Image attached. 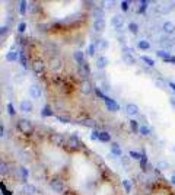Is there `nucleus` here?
Returning <instances> with one entry per match:
<instances>
[{
    "mask_svg": "<svg viewBox=\"0 0 175 195\" xmlns=\"http://www.w3.org/2000/svg\"><path fill=\"white\" fill-rule=\"evenodd\" d=\"M155 83H156V86H159V89H165V85H163L162 80H156Z\"/></svg>",
    "mask_w": 175,
    "mask_h": 195,
    "instance_id": "55",
    "label": "nucleus"
},
{
    "mask_svg": "<svg viewBox=\"0 0 175 195\" xmlns=\"http://www.w3.org/2000/svg\"><path fill=\"white\" fill-rule=\"evenodd\" d=\"M57 119L63 124H70V117H67V115H57Z\"/></svg>",
    "mask_w": 175,
    "mask_h": 195,
    "instance_id": "41",
    "label": "nucleus"
},
{
    "mask_svg": "<svg viewBox=\"0 0 175 195\" xmlns=\"http://www.w3.org/2000/svg\"><path fill=\"white\" fill-rule=\"evenodd\" d=\"M98 140L102 141V143H108V141H111V134L107 133V131H99V134H98Z\"/></svg>",
    "mask_w": 175,
    "mask_h": 195,
    "instance_id": "23",
    "label": "nucleus"
},
{
    "mask_svg": "<svg viewBox=\"0 0 175 195\" xmlns=\"http://www.w3.org/2000/svg\"><path fill=\"white\" fill-rule=\"evenodd\" d=\"M19 108H21L22 112H31L32 111V102L28 99H24L21 102V105H19Z\"/></svg>",
    "mask_w": 175,
    "mask_h": 195,
    "instance_id": "17",
    "label": "nucleus"
},
{
    "mask_svg": "<svg viewBox=\"0 0 175 195\" xmlns=\"http://www.w3.org/2000/svg\"><path fill=\"white\" fill-rule=\"evenodd\" d=\"M26 6H28V3H26L25 0L19 2V13H21V15H25V12H26Z\"/></svg>",
    "mask_w": 175,
    "mask_h": 195,
    "instance_id": "40",
    "label": "nucleus"
},
{
    "mask_svg": "<svg viewBox=\"0 0 175 195\" xmlns=\"http://www.w3.org/2000/svg\"><path fill=\"white\" fill-rule=\"evenodd\" d=\"M171 182H172V184L175 185V175H172V176H171Z\"/></svg>",
    "mask_w": 175,
    "mask_h": 195,
    "instance_id": "59",
    "label": "nucleus"
},
{
    "mask_svg": "<svg viewBox=\"0 0 175 195\" xmlns=\"http://www.w3.org/2000/svg\"><path fill=\"white\" fill-rule=\"evenodd\" d=\"M25 29H26V24H25V22H21V24L18 25V31L19 32H25Z\"/></svg>",
    "mask_w": 175,
    "mask_h": 195,
    "instance_id": "49",
    "label": "nucleus"
},
{
    "mask_svg": "<svg viewBox=\"0 0 175 195\" xmlns=\"http://www.w3.org/2000/svg\"><path fill=\"white\" fill-rule=\"evenodd\" d=\"M37 192H38V189L34 185L26 184V185L22 186V194H24V195H35Z\"/></svg>",
    "mask_w": 175,
    "mask_h": 195,
    "instance_id": "16",
    "label": "nucleus"
},
{
    "mask_svg": "<svg viewBox=\"0 0 175 195\" xmlns=\"http://www.w3.org/2000/svg\"><path fill=\"white\" fill-rule=\"evenodd\" d=\"M128 124H130V128H131L133 131H139V130H140L139 121H136V119H130V121H128Z\"/></svg>",
    "mask_w": 175,
    "mask_h": 195,
    "instance_id": "37",
    "label": "nucleus"
},
{
    "mask_svg": "<svg viewBox=\"0 0 175 195\" xmlns=\"http://www.w3.org/2000/svg\"><path fill=\"white\" fill-rule=\"evenodd\" d=\"M50 188L54 192H57V194H62L63 191H64V185H63V182L60 179H51L50 181Z\"/></svg>",
    "mask_w": 175,
    "mask_h": 195,
    "instance_id": "6",
    "label": "nucleus"
},
{
    "mask_svg": "<svg viewBox=\"0 0 175 195\" xmlns=\"http://www.w3.org/2000/svg\"><path fill=\"white\" fill-rule=\"evenodd\" d=\"M137 47L142 50V51H146V50H149L150 48V42L149 41H146V39H142V41H139L137 42Z\"/></svg>",
    "mask_w": 175,
    "mask_h": 195,
    "instance_id": "29",
    "label": "nucleus"
},
{
    "mask_svg": "<svg viewBox=\"0 0 175 195\" xmlns=\"http://www.w3.org/2000/svg\"><path fill=\"white\" fill-rule=\"evenodd\" d=\"M19 172H21V176H22V181H26V179H28V171H26L25 167H21Z\"/></svg>",
    "mask_w": 175,
    "mask_h": 195,
    "instance_id": "44",
    "label": "nucleus"
},
{
    "mask_svg": "<svg viewBox=\"0 0 175 195\" xmlns=\"http://www.w3.org/2000/svg\"><path fill=\"white\" fill-rule=\"evenodd\" d=\"M19 63H21V64H22L24 67L28 66V60H26V55H25V52H24V51L19 52Z\"/></svg>",
    "mask_w": 175,
    "mask_h": 195,
    "instance_id": "35",
    "label": "nucleus"
},
{
    "mask_svg": "<svg viewBox=\"0 0 175 195\" xmlns=\"http://www.w3.org/2000/svg\"><path fill=\"white\" fill-rule=\"evenodd\" d=\"M169 87H171V89H172V91L175 92V83H174V82H169Z\"/></svg>",
    "mask_w": 175,
    "mask_h": 195,
    "instance_id": "58",
    "label": "nucleus"
},
{
    "mask_svg": "<svg viewBox=\"0 0 175 195\" xmlns=\"http://www.w3.org/2000/svg\"><path fill=\"white\" fill-rule=\"evenodd\" d=\"M29 96L32 98V99H38L39 96H41V87H38L37 85H32L29 86Z\"/></svg>",
    "mask_w": 175,
    "mask_h": 195,
    "instance_id": "11",
    "label": "nucleus"
},
{
    "mask_svg": "<svg viewBox=\"0 0 175 195\" xmlns=\"http://www.w3.org/2000/svg\"><path fill=\"white\" fill-rule=\"evenodd\" d=\"M174 152H175V146H174Z\"/></svg>",
    "mask_w": 175,
    "mask_h": 195,
    "instance_id": "60",
    "label": "nucleus"
},
{
    "mask_svg": "<svg viewBox=\"0 0 175 195\" xmlns=\"http://www.w3.org/2000/svg\"><path fill=\"white\" fill-rule=\"evenodd\" d=\"M139 5H140V9H139V12H140V13H143V12H145V10H146V7H147V5H149V3H147V2H139Z\"/></svg>",
    "mask_w": 175,
    "mask_h": 195,
    "instance_id": "46",
    "label": "nucleus"
},
{
    "mask_svg": "<svg viewBox=\"0 0 175 195\" xmlns=\"http://www.w3.org/2000/svg\"><path fill=\"white\" fill-rule=\"evenodd\" d=\"M41 115H43V117H53L51 108H50L48 105H45V106L43 108V111H41Z\"/></svg>",
    "mask_w": 175,
    "mask_h": 195,
    "instance_id": "36",
    "label": "nucleus"
},
{
    "mask_svg": "<svg viewBox=\"0 0 175 195\" xmlns=\"http://www.w3.org/2000/svg\"><path fill=\"white\" fill-rule=\"evenodd\" d=\"M105 105H107L108 111H113V112H117V111L120 109L118 104H117L114 99H111V98H107V99H105Z\"/></svg>",
    "mask_w": 175,
    "mask_h": 195,
    "instance_id": "12",
    "label": "nucleus"
},
{
    "mask_svg": "<svg viewBox=\"0 0 175 195\" xmlns=\"http://www.w3.org/2000/svg\"><path fill=\"white\" fill-rule=\"evenodd\" d=\"M18 60H19V52L13 51V50H10V51L6 54V61L12 63V61H18Z\"/></svg>",
    "mask_w": 175,
    "mask_h": 195,
    "instance_id": "20",
    "label": "nucleus"
},
{
    "mask_svg": "<svg viewBox=\"0 0 175 195\" xmlns=\"http://www.w3.org/2000/svg\"><path fill=\"white\" fill-rule=\"evenodd\" d=\"M95 45H96V48H98V50H101V51H105V50L108 48V41H107V39H104V38H101V39H98V41L95 42Z\"/></svg>",
    "mask_w": 175,
    "mask_h": 195,
    "instance_id": "24",
    "label": "nucleus"
},
{
    "mask_svg": "<svg viewBox=\"0 0 175 195\" xmlns=\"http://www.w3.org/2000/svg\"><path fill=\"white\" fill-rule=\"evenodd\" d=\"M121 163H123V165H126V166H127L128 163H130V159H128L127 156H121Z\"/></svg>",
    "mask_w": 175,
    "mask_h": 195,
    "instance_id": "52",
    "label": "nucleus"
},
{
    "mask_svg": "<svg viewBox=\"0 0 175 195\" xmlns=\"http://www.w3.org/2000/svg\"><path fill=\"white\" fill-rule=\"evenodd\" d=\"M140 60H142L146 66H149V67H155V60L153 58H150V57H147V55H142L140 57Z\"/></svg>",
    "mask_w": 175,
    "mask_h": 195,
    "instance_id": "30",
    "label": "nucleus"
},
{
    "mask_svg": "<svg viewBox=\"0 0 175 195\" xmlns=\"http://www.w3.org/2000/svg\"><path fill=\"white\" fill-rule=\"evenodd\" d=\"M32 70L35 73H43L44 70H45V63H44L43 60H35V61L32 63Z\"/></svg>",
    "mask_w": 175,
    "mask_h": 195,
    "instance_id": "10",
    "label": "nucleus"
},
{
    "mask_svg": "<svg viewBox=\"0 0 175 195\" xmlns=\"http://www.w3.org/2000/svg\"><path fill=\"white\" fill-rule=\"evenodd\" d=\"M123 188H124V191H126L127 194L131 192V184H130L128 179H123Z\"/></svg>",
    "mask_w": 175,
    "mask_h": 195,
    "instance_id": "39",
    "label": "nucleus"
},
{
    "mask_svg": "<svg viewBox=\"0 0 175 195\" xmlns=\"http://www.w3.org/2000/svg\"><path fill=\"white\" fill-rule=\"evenodd\" d=\"M120 7H121V10H123V12H127L128 7H130V2H127V0L121 2V3H120Z\"/></svg>",
    "mask_w": 175,
    "mask_h": 195,
    "instance_id": "43",
    "label": "nucleus"
},
{
    "mask_svg": "<svg viewBox=\"0 0 175 195\" xmlns=\"http://www.w3.org/2000/svg\"><path fill=\"white\" fill-rule=\"evenodd\" d=\"M156 169L158 171H168L169 169V163L165 162V160H159L156 163Z\"/></svg>",
    "mask_w": 175,
    "mask_h": 195,
    "instance_id": "28",
    "label": "nucleus"
},
{
    "mask_svg": "<svg viewBox=\"0 0 175 195\" xmlns=\"http://www.w3.org/2000/svg\"><path fill=\"white\" fill-rule=\"evenodd\" d=\"M123 52H124V54H131V55H133L134 50H133L131 47H123Z\"/></svg>",
    "mask_w": 175,
    "mask_h": 195,
    "instance_id": "51",
    "label": "nucleus"
},
{
    "mask_svg": "<svg viewBox=\"0 0 175 195\" xmlns=\"http://www.w3.org/2000/svg\"><path fill=\"white\" fill-rule=\"evenodd\" d=\"M18 130L25 135H29L34 131V125L28 119H21V121H18Z\"/></svg>",
    "mask_w": 175,
    "mask_h": 195,
    "instance_id": "1",
    "label": "nucleus"
},
{
    "mask_svg": "<svg viewBox=\"0 0 175 195\" xmlns=\"http://www.w3.org/2000/svg\"><path fill=\"white\" fill-rule=\"evenodd\" d=\"M128 31L133 33V35H137L139 33V25L136 22H130L128 24Z\"/></svg>",
    "mask_w": 175,
    "mask_h": 195,
    "instance_id": "31",
    "label": "nucleus"
},
{
    "mask_svg": "<svg viewBox=\"0 0 175 195\" xmlns=\"http://www.w3.org/2000/svg\"><path fill=\"white\" fill-rule=\"evenodd\" d=\"M126 111H127L128 115H131V117H134V115L139 114V106L134 104H128L127 106H126Z\"/></svg>",
    "mask_w": 175,
    "mask_h": 195,
    "instance_id": "19",
    "label": "nucleus"
},
{
    "mask_svg": "<svg viewBox=\"0 0 175 195\" xmlns=\"http://www.w3.org/2000/svg\"><path fill=\"white\" fill-rule=\"evenodd\" d=\"M158 12H159V13L166 15V13H169L171 12V7L168 5H159L158 6Z\"/></svg>",
    "mask_w": 175,
    "mask_h": 195,
    "instance_id": "32",
    "label": "nucleus"
},
{
    "mask_svg": "<svg viewBox=\"0 0 175 195\" xmlns=\"http://www.w3.org/2000/svg\"><path fill=\"white\" fill-rule=\"evenodd\" d=\"M0 188H2V194H3V195H12V192H10L7 188H5V185H3V184L0 185Z\"/></svg>",
    "mask_w": 175,
    "mask_h": 195,
    "instance_id": "50",
    "label": "nucleus"
},
{
    "mask_svg": "<svg viewBox=\"0 0 175 195\" xmlns=\"http://www.w3.org/2000/svg\"><path fill=\"white\" fill-rule=\"evenodd\" d=\"M159 44L163 45V47H166V48H169L174 45V41L171 38H168V37H161V38H159Z\"/></svg>",
    "mask_w": 175,
    "mask_h": 195,
    "instance_id": "25",
    "label": "nucleus"
},
{
    "mask_svg": "<svg viewBox=\"0 0 175 195\" xmlns=\"http://www.w3.org/2000/svg\"><path fill=\"white\" fill-rule=\"evenodd\" d=\"M123 61L127 64V66H134L136 64V58L131 54H123Z\"/></svg>",
    "mask_w": 175,
    "mask_h": 195,
    "instance_id": "22",
    "label": "nucleus"
},
{
    "mask_svg": "<svg viewBox=\"0 0 175 195\" xmlns=\"http://www.w3.org/2000/svg\"><path fill=\"white\" fill-rule=\"evenodd\" d=\"M162 29H163V32H165L166 35H172V33L175 32V24L171 22V20H166V22H163V25H162Z\"/></svg>",
    "mask_w": 175,
    "mask_h": 195,
    "instance_id": "9",
    "label": "nucleus"
},
{
    "mask_svg": "<svg viewBox=\"0 0 175 195\" xmlns=\"http://www.w3.org/2000/svg\"><path fill=\"white\" fill-rule=\"evenodd\" d=\"M0 172H2V175H5L6 172H7V165H5V162L0 163Z\"/></svg>",
    "mask_w": 175,
    "mask_h": 195,
    "instance_id": "47",
    "label": "nucleus"
},
{
    "mask_svg": "<svg viewBox=\"0 0 175 195\" xmlns=\"http://www.w3.org/2000/svg\"><path fill=\"white\" fill-rule=\"evenodd\" d=\"M98 134H99V131H92L90 138H92V140H98Z\"/></svg>",
    "mask_w": 175,
    "mask_h": 195,
    "instance_id": "56",
    "label": "nucleus"
},
{
    "mask_svg": "<svg viewBox=\"0 0 175 195\" xmlns=\"http://www.w3.org/2000/svg\"><path fill=\"white\" fill-rule=\"evenodd\" d=\"M95 93H96V95L99 96L101 99H104V100H105V99H107V98H108V96H107V95H104V92L101 91L99 87H95Z\"/></svg>",
    "mask_w": 175,
    "mask_h": 195,
    "instance_id": "45",
    "label": "nucleus"
},
{
    "mask_svg": "<svg viewBox=\"0 0 175 195\" xmlns=\"http://www.w3.org/2000/svg\"><path fill=\"white\" fill-rule=\"evenodd\" d=\"M109 64L108 58L105 57V55H99V57L96 58V67L99 69V70H104V69H107V66Z\"/></svg>",
    "mask_w": 175,
    "mask_h": 195,
    "instance_id": "13",
    "label": "nucleus"
},
{
    "mask_svg": "<svg viewBox=\"0 0 175 195\" xmlns=\"http://www.w3.org/2000/svg\"><path fill=\"white\" fill-rule=\"evenodd\" d=\"M73 58L76 60V63H79V64H81V63L85 61V54H83L81 50H77V51L73 52Z\"/></svg>",
    "mask_w": 175,
    "mask_h": 195,
    "instance_id": "26",
    "label": "nucleus"
},
{
    "mask_svg": "<svg viewBox=\"0 0 175 195\" xmlns=\"http://www.w3.org/2000/svg\"><path fill=\"white\" fill-rule=\"evenodd\" d=\"M63 66V61L60 57H53L50 60V69H51V72H58Z\"/></svg>",
    "mask_w": 175,
    "mask_h": 195,
    "instance_id": "8",
    "label": "nucleus"
},
{
    "mask_svg": "<svg viewBox=\"0 0 175 195\" xmlns=\"http://www.w3.org/2000/svg\"><path fill=\"white\" fill-rule=\"evenodd\" d=\"M79 89H81V92L83 95H90L95 91V87L92 86V83L89 80H82V83L79 85Z\"/></svg>",
    "mask_w": 175,
    "mask_h": 195,
    "instance_id": "4",
    "label": "nucleus"
},
{
    "mask_svg": "<svg viewBox=\"0 0 175 195\" xmlns=\"http://www.w3.org/2000/svg\"><path fill=\"white\" fill-rule=\"evenodd\" d=\"M86 52H88V55L94 57L95 52H96V45H95V44H89V45H88V50H86Z\"/></svg>",
    "mask_w": 175,
    "mask_h": 195,
    "instance_id": "38",
    "label": "nucleus"
},
{
    "mask_svg": "<svg viewBox=\"0 0 175 195\" xmlns=\"http://www.w3.org/2000/svg\"><path fill=\"white\" fill-rule=\"evenodd\" d=\"M169 102H171V105H172V106L175 108V96H171V98H169Z\"/></svg>",
    "mask_w": 175,
    "mask_h": 195,
    "instance_id": "57",
    "label": "nucleus"
},
{
    "mask_svg": "<svg viewBox=\"0 0 175 195\" xmlns=\"http://www.w3.org/2000/svg\"><path fill=\"white\" fill-rule=\"evenodd\" d=\"M111 154H114V156L117 157H121L123 156V150L120 148V146L117 143H113L111 144Z\"/></svg>",
    "mask_w": 175,
    "mask_h": 195,
    "instance_id": "21",
    "label": "nucleus"
},
{
    "mask_svg": "<svg viewBox=\"0 0 175 195\" xmlns=\"http://www.w3.org/2000/svg\"><path fill=\"white\" fill-rule=\"evenodd\" d=\"M81 124L83 125V127H89V128H95V127H96V122H95L94 119H90V118L82 119Z\"/></svg>",
    "mask_w": 175,
    "mask_h": 195,
    "instance_id": "27",
    "label": "nucleus"
},
{
    "mask_svg": "<svg viewBox=\"0 0 175 195\" xmlns=\"http://www.w3.org/2000/svg\"><path fill=\"white\" fill-rule=\"evenodd\" d=\"M92 28H94L95 32H102L105 29V20L104 19H96L94 20V25H92Z\"/></svg>",
    "mask_w": 175,
    "mask_h": 195,
    "instance_id": "14",
    "label": "nucleus"
},
{
    "mask_svg": "<svg viewBox=\"0 0 175 195\" xmlns=\"http://www.w3.org/2000/svg\"><path fill=\"white\" fill-rule=\"evenodd\" d=\"M123 24H124L123 16H120V15H114L113 18H111V25L117 29V32H120V31L123 29Z\"/></svg>",
    "mask_w": 175,
    "mask_h": 195,
    "instance_id": "5",
    "label": "nucleus"
},
{
    "mask_svg": "<svg viewBox=\"0 0 175 195\" xmlns=\"http://www.w3.org/2000/svg\"><path fill=\"white\" fill-rule=\"evenodd\" d=\"M7 114L12 115V117L15 115V108H13V105L12 104H7Z\"/></svg>",
    "mask_w": 175,
    "mask_h": 195,
    "instance_id": "48",
    "label": "nucleus"
},
{
    "mask_svg": "<svg viewBox=\"0 0 175 195\" xmlns=\"http://www.w3.org/2000/svg\"><path fill=\"white\" fill-rule=\"evenodd\" d=\"M128 157H131V159H134V160H140V159L143 157V154L142 153H139V152H134V150H130Z\"/></svg>",
    "mask_w": 175,
    "mask_h": 195,
    "instance_id": "34",
    "label": "nucleus"
},
{
    "mask_svg": "<svg viewBox=\"0 0 175 195\" xmlns=\"http://www.w3.org/2000/svg\"><path fill=\"white\" fill-rule=\"evenodd\" d=\"M67 146L70 148H79L81 147V141H79V138L76 135H71V137L67 138Z\"/></svg>",
    "mask_w": 175,
    "mask_h": 195,
    "instance_id": "15",
    "label": "nucleus"
},
{
    "mask_svg": "<svg viewBox=\"0 0 175 195\" xmlns=\"http://www.w3.org/2000/svg\"><path fill=\"white\" fill-rule=\"evenodd\" d=\"M156 55H158V57H161L162 60H165V61L175 64V57H172V55H171V52L165 51V50H158V51H156Z\"/></svg>",
    "mask_w": 175,
    "mask_h": 195,
    "instance_id": "7",
    "label": "nucleus"
},
{
    "mask_svg": "<svg viewBox=\"0 0 175 195\" xmlns=\"http://www.w3.org/2000/svg\"><path fill=\"white\" fill-rule=\"evenodd\" d=\"M77 73H79V76L83 79V80H88L86 77L90 74V69H89V64L86 61H83V63H81L79 64V67H77Z\"/></svg>",
    "mask_w": 175,
    "mask_h": 195,
    "instance_id": "3",
    "label": "nucleus"
},
{
    "mask_svg": "<svg viewBox=\"0 0 175 195\" xmlns=\"http://www.w3.org/2000/svg\"><path fill=\"white\" fill-rule=\"evenodd\" d=\"M140 167H142V171L143 172H146L147 169V156H146V153H143V157L140 159Z\"/></svg>",
    "mask_w": 175,
    "mask_h": 195,
    "instance_id": "33",
    "label": "nucleus"
},
{
    "mask_svg": "<svg viewBox=\"0 0 175 195\" xmlns=\"http://www.w3.org/2000/svg\"><path fill=\"white\" fill-rule=\"evenodd\" d=\"M0 33H2V37H5V33H7V26L3 25V26L0 28Z\"/></svg>",
    "mask_w": 175,
    "mask_h": 195,
    "instance_id": "54",
    "label": "nucleus"
},
{
    "mask_svg": "<svg viewBox=\"0 0 175 195\" xmlns=\"http://www.w3.org/2000/svg\"><path fill=\"white\" fill-rule=\"evenodd\" d=\"M139 133L142 134V135H149V134H150V128H149V127H146V125H142V127H140V130H139Z\"/></svg>",
    "mask_w": 175,
    "mask_h": 195,
    "instance_id": "42",
    "label": "nucleus"
},
{
    "mask_svg": "<svg viewBox=\"0 0 175 195\" xmlns=\"http://www.w3.org/2000/svg\"><path fill=\"white\" fill-rule=\"evenodd\" d=\"M51 141L54 146H57V147H64V146H67V138L63 135V134H53L51 135Z\"/></svg>",
    "mask_w": 175,
    "mask_h": 195,
    "instance_id": "2",
    "label": "nucleus"
},
{
    "mask_svg": "<svg viewBox=\"0 0 175 195\" xmlns=\"http://www.w3.org/2000/svg\"><path fill=\"white\" fill-rule=\"evenodd\" d=\"M92 15H94L95 20H96V19H104V18H105L104 9H101V7H98V6H95V7H94V10H92Z\"/></svg>",
    "mask_w": 175,
    "mask_h": 195,
    "instance_id": "18",
    "label": "nucleus"
},
{
    "mask_svg": "<svg viewBox=\"0 0 175 195\" xmlns=\"http://www.w3.org/2000/svg\"><path fill=\"white\" fill-rule=\"evenodd\" d=\"M5 125H3V124H2V125H0V137L2 138H5Z\"/></svg>",
    "mask_w": 175,
    "mask_h": 195,
    "instance_id": "53",
    "label": "nucleus"
}]
</instances>
